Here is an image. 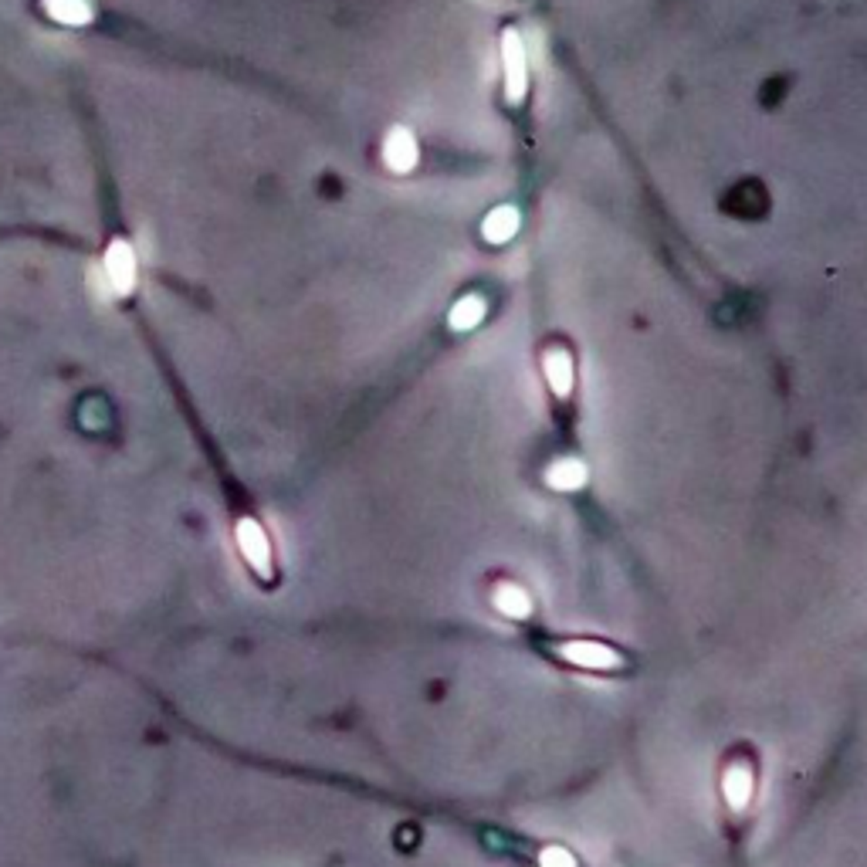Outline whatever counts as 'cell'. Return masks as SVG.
Instances as JSON below:
<instances>
[{
  "instance_id": "obj_1",
  "label": "cell",
  "mask_w": 867,
  "mask_h": 867,
  "mask_svg": "<svg viewBox=\"0 0 867 867\" xmlns=\"http://www.w3.org/2000/svg\"><path fill=\"white\" fill-rule=\"evenodd\" d=\"M502 65H505V96H508V102H522L525 82H529V75H525V48H522L518 31L512 28L502 34Z\"/></svg>"
},
{
  "instance_id": "obj_2",
  "label": "cell",
  "mask_w": 867,
  "mask_h": 867,
  "mask_svg": "<svg viewBox=\"0 0 867 867\" xmlns=\"http://www.w3.org/2000/svg\"><path fill=\"white\" fill-rule=\"evenodd\" d=\"M238 546H241V552H244V560H248L254 570H258V576H271L268 539H265V532H261V525H258V522H251V518L238 522Z\"/></svg>"
},
{
  "instance_id": "obj_3",
  "label": "cell",
  "mask_w": 867,
  "mask_h": 867,
  "mask_svg": "<svg viewBox=\"0 0 867 867\" xmlns=\"http://www.w3.org/2000/svg\"><path fill=\"white\" fill-rule=\"evenodd\" d=\"M383 160H387V167L393 173H410L417 167V140L410 136V129H390V136L383 142Z\"/></svg>"
},
{
  "instance_id": "obj_4",
  "label": "cell",
  "mask_w": 867,
  "mask_h": 867,
  "mask_svg": "<svg viewBox=\"0 0 867 867\" xmlns=\"http://www.w3.org/2000/svg\"><path fill=\"white\" fill-rule=\"evenodd\" d=\"M105 275L113 281L115 292L126 295L136 281V258H132V248L126 241H113L109 251H105Z\"/></svg>"
},
{
  "instance_id": "obj_5",
  "label": "cell",
  "mask_w": 867,
  "mask_h": 867,
  "mask_svg": "<svg viewBox=\"0 0 867 867\" xmlns=\"http://www.w3.org/2000/svg\"><path fill=\"white\" fill-rule=\"evenodd\" d=\"M543 370H546L549 390L556 397H570V390H573V360H570V352L560 350V346L549 350L543 356Z\"/></svg>"
},
{
  "instance_id": "obj_6",
  "label": "cell",
  "mask_w": 867,
  "mask_h": 867,
  "mask_svg": "<svg viewBox=\"0 0 867 867\" xmlns=\"http://www.w3.org/2000/svg\"><path fill=\"white\" fill-rule=\"evenodd\" d=\"M481 231H485V238L491 241V244H505V241H512L516 238V231H518V210L516 207H495L485 217V224H481Z\"/></svg>"
},
{
  "instance_id": "obj_7",
  "label": "cell",
  "mask_w": 867,
  "mask_h": 867,
  "mask_svg": "<svg viewBox=\"0 0 867 867\" xmlns=\"http://www.w3.org/2000/svg\"><path fill=\"white\" fill-rule=\"evenodd\" d=\"M481 319H485V298H481V295H464L461 302L451 308V325H454L458 333L475 329Z\"/></svg>"
},
{
  "instance_id": "obj_8",
  "label": "cell",
  "mask_w": 867,
  "mask_h": 867,
  "mask_svg": "<svg viewBox=\"0 0 867 867\" xmlns=\"http://www.w3.org/2000/svg\"><path fill=\"white\" fill-rule=\"evenodd\" d=\"M587 481V468L580 461H573V458H566V461H556L552 468H549V485L560 491H576L580 485Z\"/></svg>"
},
{
  "instance_id": "obj_9",
  "label": "cell",
  "mask_w": 867,
  "mask_h": 867,
  "mask_svg": "<svg viewBox=\"0 0 867 867\" xmlns=\"http://www.w3.org/2000/svg\"><path fill=\"white\" fill-rule=\"evenodd\" d=\"M44 11L61 24H85L92 17L85 0H44Z\"/></svg>"
},
{
  "instance_id": "obj_10",
  "label": "cell",
  "mask_w": 867,
  "mask_h": 867,
  "mask_svg": "<svg viewBox=\"0 0 867 867\" xmlns=\"http://www.w3.org/2000/svg\"><path fill=\"white\" fill-rule=\"evenodd\" d=\"M726 797H728V803H732L735 810H742V807L749 803V797H753V776L742 770V766L728 770V776H726Z\"/></svg>"
},
{
  "instance_id": "obj_11",
  "label": "cell",
  "mask_w": 867,
  "mask_h": 867,
  "mask_svg": "<svg viewBox=\"0 0 867 867\" xmlns=\"http://www.w3.org/2000/svg\"><path fill=\"white\" fill-rule=\"evenodd\" d=\"M566 658L580 661V664H597V668L616 664V654H610L607 647H597V643H570V647H566Z\"/></svg>"
},
{
  "instance_id": "obj_12",
  "label": "cell",
  "mask_w": 867,
  "mask_h": 867,
  "mask_svg": "<svg viewBox=\"0 0 867 867\" xmlns=\"http://www.w3.org/2000/svg\"><path fill=\"white\" fill-rule=\"evenodd\" d=\"M498 607L512 616H525L529 614V597H525L518 587H502L498 589Z\"/></svg>"
},
{
  "instance_id": "obj_13",
  "label": "cell",
  "mask_w": 867,
  "mask_h": 867,
  "mask_svg": "<svg viewBox=\"0 0 867 867\" xmlns=\"http://www.w3.org/2000/svg\"><path fill=\"white\" fill-rule=\"evenodd\" d=\"M543 867H576L573 857L566 851H560V847H549L546 853H543Z\"/></svg>"
}]
</instances>
